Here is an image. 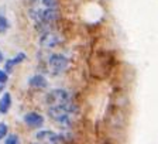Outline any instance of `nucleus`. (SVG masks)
<instances>
[{
  "mask_svg": "<svg viewBox=\"0 0 158 144\" xmlns=\"http://www.w3.org/2000/svg\"><path fill=\"white\" fill-rule=\"evenodd\" d=\"M73 99L71 92L64 88H55V89H51L47 93H44V103H45L47 108L56 106V105H65V103H69Z\"/></svg>",
  "mask_w": 158,
  "mask_h": 144,
  "instance_id": "obj_1",
  "label": "nucleus"
},
{
  "mask_svg": "<svg viewBox=\"0 0 158 144\" xmlns=\"http://www.w3.org/2000/svg\"><path fill=\"white\" fill-rule=\"evenodd\" d=\"M47 65L49 66L51 72L54 75H59V74H64L71 68V59L68 57H65L64 54L59 53H51L47 57Z\"/></svg>",
  "mask_w": 158,
  "mask_h": 144,
  "instance_id": "obj_2",
  "label": "nucleus"
},
{
  "mask_svg": "<svg viewBox=\"0 0 158 144\" xmlns=\"http://www.w3.org/2000/svg\"><path fill=\"white\" fill-rule=\"evenodd\" d=\"M47 115L49 119H52L55 123H58L62 127H71L73 120V116H71L64 108V105H56V106H49L47 108Z\"/></svg>",
  "mask_w": 158,
  "mask_h": 144,
  "instance_id": "obj_3",
  "label": "nucleus"
},
{
  "mask_svg": "<svg viewBox=\"0 0 158 144\" xmlns=\"http://www.w3.org/2000/svg\"><path fill=\"white\" fill-rule=\"evenodd\" d=\"M23 121L27 127L33 129V130H37V129L40 130V129H43L44 123H45V117L38 112H28L23 116Z\"/></svg>",
  "mask_w": 158,
  "mask_h": 144,
  "instance_id": "obj_4",
  "label": "nucleus"
},
{
  "mask_svg": "<svg viewBox=\"0 0 158 144\" xmlns=\"http://www.w3.org/2000/svg\"><path fill=\"white\" fill-rule=\"evenodd\" d=\"M38 44L43 49L55 48V47H58L61 44V37L55 31H47V33L41 34V37L38 40Z\"/></svg>",
  "mask_w": 158,
  "mask_h": 144,
  "instance_id": "obj_5",
  "label": "nucleus"
},
{
  "mask_svg": "<svg viewBox=\"0 0 158 144\" xmlns=\"http://www.w3.org/2000/svg\"><path fill=\"white\" fill-rule=\"evenodd\" d=\"M61 19V11L58 9H40L38 10V21L43 23L55 24Z\"/></svg>",
  "mask_w": 158,
  "mask_h": 144,
  "instance_id": "obj_6",
  "label": "nucleus"
},
{
  "mask_svg": "<svg viewBox=\"0 0 158 144\" xmlns=\"http://www.w3.org/2000/svg\"><path fill=\"white\" fill-rule=\"evenodd\" d=\"M28 85L30 88L33 89H47L48 88V79L45 78L44 74H34L33 76H30L28 78Z\"/></svg>",
  "mask_w": 158,
  "mask_h": 144,
  "instance_id": "obj_7",
  "label": "nucleus"
},
{
  "mask_svg": "<svg viewBox=\"0 0 158 144\" xmlns=\"http://www.w3.org/2000/svg\"><path fill=\"white\" fill-rule=\"evenodd\" d=\"M11 103H13L11 93L10 92H4L2 95V98H0V115H7L10 108H11Z\"/></svg>",
  "mask_w": 158,
  "mask_h": 144,
  "instance_id": "obj_8",
  "label": "nucleus"
},
{
  "mask_svg": "<svg viewBox=\"0 0 158 144\" xmlns=\"http://www.w3.org/2000/svg\"><path fill=\"white\" fill-rule=\"evenodd\" d=\"M10 61H11V64H13L14 66H17V65H20V64H23L24 61H27V54H24V53H17L16 57L10 58Z\"/></svg>",
  "mask_w": 158,
  "mask_h": 144,
  "instance_id": "obj_9",
  "label": "nucleus"
},
{
  "mask_svg": "<svg viewBox=\"0 0 158 144\" xmlns=\"http://www.w3.org/2000/svg\"><path fill=\"white\" fill-rule=\"evenodd\" d=\"M4 144H21L20 143V137L16 133H10L4 137Z\"/></svg>",
  "mask_w": 158,
  "mask_h": 144,
  "instance_id": "obj_10",
  "label": "nucleus"
},
{
  "mask_svg": "<svg viewBox=\"0 0 158 144\" xmlns=\"http://www.w3.org/2000/svg\"><path fill=\"white\" fill-rule=\"evenodd\" d=\"M41 4L45 9H59V0H41Z\"/></svg>",
  "mask_w": 158,
  "mask_h": 144,
  "instance_id": "obj_11",
  "label": "nucleus"
},
{
  "mask_svg": "<svg viewBox=\"0 0 158 144\" xmlns=\"http://www.w3.org/2000/svg\"><path fill=\"white\" fill-rule=\"evenodd\" d=\"M9 28H10V23L7 20V17L0 14V33H6Z\"/></svg>",
  "mask_w": 158,
  "mask_h": 144,
  "instance_id": "obj_12",
  "label": "nucleus"
},
{
  "mask_svg": "<svg viewBox=\"0 0 158 144\" xmlns=\"http://www.w3.org/2000/svg\"><path fill=\"white\" fill-rule=\"evenodd\" d=\"M9 134V126L3 121H0V141L4 140V137Z\"/></svg>",
  "mask_w": 158,
  "mask_h": 144,
  "instance_id": "obj_13",
  "label": "nucleus"
},
{
  "mask_svg": "<svg viewBox=\"0 0 158 144\" xmlns=\"http://www.w3.org/2000/svg\"><path fill=\"white\" fill-rule=\"evenodd\" d=\"M9 82V75L3 69H0V83H7Z\"/></svg>",
  "mask_w": 158,
  "mask_h": 144,
  "instance_id": "obj_14",
  "label": "nucleus"
},
{
  "mask_svg": "<svg viewBox=\"0 0 158 144\" xmlns=\"http://www.w3.org/2000/svg\"><path fill=\"white\" fill-rule=\"evenodd\" d=\"M4 88H6V83H0V95H2V93H3Z\"/></svg>",
  "mask_w": 158,
  "mask_h": 144,
  "instance_id": "obj_15",
  "label": "nucleus"
},
{
  "mask_svg": "<svg viewBox=\"0 0 158 144\" xmlns=\"http://www.w3.org/2000/svg\"><path fill=\"white\" fill-rule=\"evenodd\" d=\"M4 62V55H3V53L0 51V64H3Z\"/></svg>",
  "mask_w": 158,
  "mask_h": 144,
  "instance_id": "obj_16",
  "label": "nucleus"
},
{
  "mask_svg": "<svg viewBox=\"0 0 158 144\" xmlns=\"http://www.w3.org/2000/svg\"><path fill=\"white\" fill-rule=\"evenodd\" d=\"M33 144H40V141H38V143H37V141H35V143H33Z\"/></svg>",
  "mask_w": 158,
  "mask_h": 144,
  "instance_id": "obj_17",
  "label": "nucleus"
}]
</instances>
